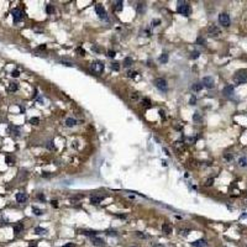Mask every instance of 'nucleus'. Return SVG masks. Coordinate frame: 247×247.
<instances>
[{
	"label": "nucleus",
	"mask_w": 247,
	"mask_h": 247,
	"mask_svg": "<svg viewBox=\"0 0 247 247\" xmlns=\"http://www.w3.org/2000/svg\"><path fill=\"white\" fill-rule=\"evenodd\" d=\"M203 88H204V87H203L202 83H195V84H193V87H191V90H193V91H200Z\"/></svg>",
	"instance_id": "19"
},
{
	"label": "nucleus",
	"mask_w": 247,
	"mask_h": 247,
	"mask_svg": "<svg viewBox=\"0 0 247 247\" xmlns=\"http://www.w3.org/2000/svg\"><path fill=\"white\" fill-rule=\"evenodd\" d=\"M47 148H48V150H53V148H55V145H53V141H50V142L47 143Z\"/></svg>",
	"instance_id": "41"
},
{
	"label": "nucleus",
	"mask_w": 247,
	"mask_h": 247,
	"mask_svg": "<svg viewBox=\"0 0 247 247\" xmlns=\"http://www.w3.org/2000/svg\"><path fill=\"white\" fill-rule=\"evenodd\" d=\"M177 11L179 12L180 15H184V16H189V14H190V6L188 5V4H187L185 1H178Z\"/></svg>",
	"instance_id": "2"
},
{
	"label": "nucleus",
	"mask_w": 247,
	"mask_h": 247,
	"mask_svg": "<svg viewBox=\"0 0 247 247\" xmlns=\"http://www.w3.org/2000/svg\"><path fill=\"white\" fill-rule=\"evenodd\" d=\"M197 43L198 45H202V46H205L206 45V41H205V38L204 37H202V36H199L197 38Z\"/></svg>",
	"instance_id": "25"
},
{
	"label": "nucleus",
	"mask_w": 247,
	"mask_h": 247,
	"mask_svg": "<svg viewBox=\"0 0 247 247\" xmlns=\"http://www.w3.org/2000/svg\"><path fill=\"white\" fill-rule=\"evenodd\" d=\"M200 119H202L200 114H199V112H195V114H194V120H195V121H198V120H200Z\"/></svg>",
	"instance_id": "45"
},
{
	"label": "nucleus",
	"mask_w": 247,
	"mask_h": 247,
	"mask_svg": "<svg viewBox=\"0 0 247 247\" xmlns=\"http://www.w3.org/2000/svg\"><path fill=\"white\" fill-rule=\"evenodd\" d=\"M106 56L107 57H111V58H112V57H115V52H114V51H107Z\"/></svg>",
	"instance_id": "46"
},
{
	"label": "nucleus",
	"mask_w": 247,
	"mask_h": 247,
	"mask_svg": "<svg viewBox=\"0 0 247 247\" xmlns=\"http://www.w3.org/2000/svg\"><path fill=\"white\" fill-rule=\"evenodd\" d=\"M46 232H47V230L43 229V227H40V226L35 229V234L36 235H46Z\"/></svg>",
	"instance_id": "21"
},
{
	"label": "nucleus",
	"mask_w": 247,
	"mask_h": 247,
	"mask_svg": "<svg viewBox=\"0 0 247 247\" xmlns=\"http://www.w3.org/2000/svg\"><path fill=\"white\" fill-rule=\"evenodd\" d=\"M224 157H225V159H226V161H232L234 156H232V155H230V153H225Z\"/></svg>",
	"instance_id": "35"
},
{
	"label": "nucleus",
	"mask_w": 247,
	"mask_h": 247,
	"mask_svg": "<svg viewBox=\"0 0 247 247\" xmlns=\"http://www.w3.org/2000/svg\"><path fill=\"white\" fill-rule=\"evenodd\" d=\"M115 9H116V11H121V10H122V1H118Z\"/></svg>",
	"instance_id": "31"
},
{
	"label": "nucleus",
	"mask_w": 247,
	"mask_h": 247,
	"mask_svg": "<svg viewBox=\"0 0 247 247\" xmlns=\"http://www.w3.org/2000/svg\"><path fill=\"white\" fill-rule=\"evenodd\" d=\"M136 10H137V12H138V14H143V12L146 11V5H145L143 3H142V4L140 3V4L137 5V9H136Z\"/></svg>",
	"instance_id": "20"
},
{
	"label": "nucleus",
	"mask_w": 247,
	"mask_h": 247,
	"mask_svg": "<svg viewBox=\"0 0 247 247\" xmlns=\"http://www.w3.org/2000/svg\"><path fill=\"white\" fill-rule=\"evenodd\" d=\"M9 130H11L15 136L20 135V130H19V127H15V126H9Z\"/></svg>",
	"instance_id": "26"
},
{
	"label": "nucleus",
	"mask_w": 247,
	"mask_h": 247,
	"mask_svg": "<svg viewBox=\"0 0 247 247\" xmlns=\"http://www.w3.org/2000/svg\"><path fill=\"white\" fill-rule=\"evenodd\" d=\"M45 48H46L45 45H42V46H40V47H38V50H45Z\"/></svg>",
	"instance_id": "53"
},
{
	"label": "nucleus",
	"mask_w": 247,
	"mask_h": 247,
	"mask_svg": "<svg viewBox=\"0 0 247 247\" xmlns=\"http://www.w3.org/2000/svg\"><path fill=\"white\" fill-rule=\"evenodd\" d=\"M195 103H197V98L194 95H191V98L189 99V104H190V105H195Z\"/></svg>",
	"instance_id": "34"
},
{
	"label": "nucleus",
	"mask_w": 247,
	"mask_h": 247,
	"mask_svg": "<svg viewBox=\"0 0 247 247\" xmlns=\"http://www.w3.org/2000/svg\"><path fill=\"white\" fill-rule=\"evenodd\" d=\"M62 247H74L73 243H66V245H63Z\"/></svg>",
	"instance_id": "49"
},
{
	"label": "nucleus",
	"mask_w": 247,
	"mask_h": 247,
	"mask_svg": "<svg viewBox=\"0 0 247 247\" xmlns=\"http://www.w3.org/2000/svg\"><path fill=\"white\" fill-rule=\"evenodd\" d=\"M214 184V178H210V179H208L206 180V183H205V185H213Z\"/></svg>",
	"instance_id": "43"
},
{
	"label": "nucleus",
	"mask_w": 247,
	"mask_h": 247,
	"mask_svg": "<svg viewBox=\"0 0 247 247\" xmlns=\"http://www.w3.org/2000/svg\"><path fill=\"white\" fill-rule=\"evenodd\" d=\"M107 235L110 236V235H112V236H116V234H114V231H109V232H106Z\"/></svg>",
	"instance_id": "51"
},
{
	"label": "nucleus",
	"mask_w": 247,
	"mask_h": 247,
	"mask_svg": "<svg viewBox=\"0 0 247 247\" xmlns=\"http://www.w3.org/2000/svg\"><path fill=\"white\" fill-rule=\"evenodd\" d=\"M159 62L163 63V64H164V63H167V62H168V55H167V53H163V55H161V57H159Z\"/></svg>",
	"instance_id": "24"
},
{
	"label": "nucleus",
	"mask_w": 247,
	"mask_h": 247,
	"mask_svg": "<svg viewBox=\"0 0 247 247\" xmlns=\"http://www.w3.org/2000/svg\"><path fill=\"white\" fill-rule=\"evenodd\" d=\"M191 246L193 247H206L208 246V242L205 241L204 238H200V240H197V241L191 242Z\"/></svg>",
	"instance_id": "11"
},
{
	"label": "nucleus",
	"mask_w": 247,
	"mask_h": 247,
	"mask_svg": "<svg viewBox=\"0 0 247 247\" xmlns=\"http://www.w3.org/2000/svg\"><path fill=\"white\" fill-rule=\"evenodd\" d=\"M66 125H67L68 127H73V126L77 125V120L74 118H68L67 120H66Z\"/></svg>",
	"instance_id": "18"
},
{
	"label": "nucleus",
	"mask_w": 247,
	"mask_h": 247,
	"mask_svg": "<svg viewBox=\"0 0 247 247\" xmlns=\"http://www.w3.org/2000/svg\"><path fill=\"white\" fill-rule=\"evenodd\" d=\"M12 19H14V22H19L24 19V11L20 10V9H12L11 11Z\"/></svg>",
	"instance_id": "7"
},
{
	"label": "nucleus",
	"mask_w": 247,
	"mask_h": 247,
	"mask_svg": "<svg viewBox=\"0 0 247 247\" xmlns=\"http://www.w3.org/2000/svg\"><path fill=\"white\" fill-rule=\"evenodd\" d=\"M37 198H38L40 200H42V202H45V200H46V198H45V195H43V194H38V195H37Z\"/></svg>",
	"instance_id": "47"
},
{
	"label": "nucleus",
	"mask_w": 247,
	"mask_h": 247,
	"mask_svg": "<svg viewBox=\"0 0 247 247\" xmlns=\"http://www.w3.org/2000/svg\"><path fill=\"white\" fill-rule=\"evenodd\" d=\"M132 58L131 57H126L125 59H124V67H130L131 64H132Z\"/></svg>",
	"instance_id": "23"
},
{
	"label": "nucleus",
	"mask_w": 247,
	"mask_h": 247,
	"mask_svg": "<svg viewBox=\"0 0 247 247\" xmlns=\"http://www.w3.org/2000/svg\"><path fill=\"white\" fill-rule=\"evenodd\" d=\"M199 55H200V53H199L198 51H194V52L191 53V58H193V59H197L198 57H199Z\"/></svg>",
	"instance_id": "40"
},
{
	"label": "nucleus",
	"mask_w": 247,
	"mask_h": 247,
	"mask_svg": "<svg viewBox=\"0 0 247 247\" xmlns=\"http://www.w3.org/2000/svg\"><path fill=\"white\" fill-rule=\"evenodd\" d=\"M131 247H135V246H131Z\"/></svg>",
	"instance_id": "55"
},
{
	"label": "nucleus",
	"mask_w": 247,
	"mask_h": 247,
	"mask_svg": "<svg viewBox=\"0 0 247 247\" xmlns=\"http://www.w3.org/2000/svg\"><path fill=\"white\" fill-rule=\"evenodd\" d=\"M17 88H19V87H17V84H16V83H14V82H12V83H10V85H9V90H10V91H16Z\"/></svg>",
	"instance_id": "28"
},
{
	"label": "nucleus",
	"mask_w": 247,
	"mask_h": 247,
	"mask_svg": "<svg viewBox=\"0 0 247 247\" xmlns=\"http://www.w3.org/2000/svg\"><path fill=\"white\" fill-rule=\"evenodd\" d=\"M162 231L166 234V235H169V234H172L173 229H172V226H171L169 224H163L162 225Z\"/></svg>",
	"instance_id": "17"
},
{
	"label": "nucleus",
	"mask_w": 247,
	"mask_h": 247,
	"mask_svg": "<svg viewBox=\"0 0 247 247\" xmlns=\"http://www.w3.org/2000/svg\"><path fill=\"white\" fill-rule=\"evenodd\" d=\"M79 234H82V235H85V236H89V237L98 235V232H96V231H94V230H80V231H79Z\"/></svg>",
	"instance_id": "14"
},
{
	"label": "nucleus",
	"mask_w": 247,
	"mask_h": 247,
	"mask_svg": "<svg viewBox=\"0 0 247 247\" xmlns=\"http://www.w3.org/2000/svg\"><path fill=\"white\" fill-rule=\"evenodd\" d=\"M155 85H156V88L159 89L161 91H167V89H168V84H167L166 79H163V78L156 79V80H155Z\"/></svg>",
	"instance_id": "4"
},
{
	"label": "nucleus",
	"mask_w": 247,
	"mask_h": 247,
	"mask_svg": "<svg viewBox=\"0 0 247 247\" xmlns=\"http://www.w3.org/2000/svg\"><path fill=\"white\" fill-rule=\"evenodd\" d=\"M238 166H240V167H247V157L238 158Z\"/></svg>",
	"instance_id": "22"
},
{
	"label": "nucleus",
	"mask_w": 247,
	"mask_h": 247,
	"mask_svg": "<svg viewBox=\"0 0 247 247\" xmlns=\"http://www.w3.org/2000/svg\"><path fill=\"white\" fill-rule=\"evenodd\" d=\"M136 74L137 73H136L135 71H130V72H127V77H129V78H135Z\"/></svg>",
	"instance_id": "33"
},
{
	"label": "nucleus",
	"mask_w": 247,
	"mask_h": 247,
	"mask_svg": "<svg viewBox=\"0 0 247 247\" xmlns=\"http://www.w3.org/2000/svg\"><path fill=\"white\" fill-rule=\"evenodd\" d=\"M110 67H111V69H114V71H119V69H120V66H119V63H112Z\"/></svg>",
	"instance_id": "37"
},
{
	"label": "nucleus",
	"mask_w": 247,
	"mask_h": 247,
	"mask_svg": "<svg viewBox=\"0 0 247 247\" xmlns=\"http://www.w3.org/2000/svg\"><path fill=\"white\" fill-rule=\"evenodd\" d=\"M42 175H43V177H50L51 174H48V172H43V173H42Z\"/></svg>",
	"instance_id": "52"
},
{
	"label": "nucleus",
	"mask_w": 247,
	"mask_h": 247,
	"mask_svg": "<svg viewBox=\"0 0 247 247\" xmlns=\"http://www.w3.org/2000/svg\"><path fill=\"white\" fill-rule=\"evenodd\" d=\"M219 22L220 25H222L224 27H229L231 24V20H230V16L226 14V12H222L219 15Z\"/></svg>",
	"instance_id": "5"
},
{
	"label": "nucleus",
	"mask_w": 247,
	"mask_h": 247,
	"mask_svg": "<svg viewBox=\"0 0 247 247\" xmlns=\"http://www.w3.org/2000/svg\"><path fill=\"white\" fill-rule=\"evenodd\" d=\"M136 236H137V237H140V238H147V237H148V236L145 235L143 232H136Z\"/></svg>",
	"instance_id": "38"
},
{
	"label": "nucleus",
	"mask_w": 247,
	"mask_h": 247,
	"mask_svg": "<svg viewBox=\"0 0 247 247\" xmlns=\"http://www.w3.org/2000/svg\"><path fill=\"white\" fill-rule=\"evenodd\" d=\"M234 82H235L236 84H242V83L247 82V71L246 69L237 71L235 73V75H234Z\"/></svg>",
	"instance_id": "1"
},
{
	"label": "nucleus",
	"mask_w": 247,
	"mask_h": 247,
	"mask_svg": "<svg viewBox=\"0 0 247 247\" xmlns=\"http://www.w3.org/2000/svg\"><path fill=\"white\" fill-rule=\"evenodd\" d=\"M32 211H34V214H35V215H37V216H40V215H42V214H43V211H42L41 209L36 208V206H32Z\"/></svg>",
	"instance_id": "27"
},
{
	"label": "nucleus",
	"mask_w": 247,
	"mask_h": 247,
	"mask_svg": "<svg viewBox=\"0 0 247 247\" xmlns=\"http://www.w3.org/2000/svg\"><path fill=\"white\" fill-rule=\"evenodd\" d=\"M11 75L14 77V78H17V77L20 75V72H19L17 69H15V71H12V72H11Z\"/></svg>",
	"instance_id": "39"
},
{
	"label": "nucleus",
	"mask_w": 247,
	"mask_h": 247,
	"mask_svg": "<svg viewBox=\"0 0 247 247\" xmlns=\"http://www.w3.org/2000/svg\"><path fill=\"white\" fill-rule=\"evenodd\" d=\"M101 200H103V197H98V195H91V197H90V203L94 204V205L100 204Z\"/></svg>",
	"instance_id": "15"
},
{
	"label": "nucleus",
	"mask_w": 247,
	"mask_h": 247,
	"mask_svg": "<svg viewBox=\"0 0 247 247\" xmlns=\"http://www.w3.org/2000/svg\"><path fill=\"white\" fill-rule=\"evenodd\" d=\"M46 11H47V14H52V12L55 11V7L52 5H47V7H46Z\"/></svg>",
	"instance_id": "32"
},
{
	"label": "nucleus",
	"mask_w": 247,
	"mask_h": 247,
	"mask_svg": "<svg viewBox=\"0 0 247 247\" xmlns=\"http://www.w3.org/2000/svg\"><path fill=\"white\" fill-rule=\"evenodd\" d=\"M131 98H132V99H134V100H136V99H137V98H138V95H137V93H134V94H132V96H131Z\"/></svg>",
	"instance_id": "50"
},
{
	"label": "nucleus",
	"mask_w": 247,
	"mask_h": 247,
	"mask_svg": "<svg viewBox=\"0 0 247 247\" xmlns=\"http://www.w3.org/2000/svg\"><path fill=\"white\" fill-rule=\"evenodd\" d=\"M28 247H36V242H35V243H31Z\"/></svg>",
	"instance_id": "54"
},
{
	"label": "nucleus",
	"mask_w": 247,
	"mask_h": 247,
	"mask_svg": "<svg viewBox=\"0 0 247 247\" xmlns=\"http://www.w3.org/2000/svg\"><path fill=\"white\" fill-rule=\"evenodd\" d=\"M22 230H24V224L22 222H17V224L14 226V234H15V235H19Z\"/></svg>",
	"instance_id": "16"
},
{
	"label": "nucleus",
	"mask_w": 247,
	"mask_h": 247,
	"mask_svg": "<svg viewBox=\"0 0 247 247\" xmlns=\"http://www.w3.org/2000/svg\"><path fill=\"white\" fill-rule=\"evenodd\" d=\"M30 124H32V125H38L40 119L38 118H31L30 119Z\"/></svg>",
	"instance_id": "29"
},
{
	"label": "nucleus",
	"mask_w": 247,
	"mask_h": 247,
	"mask_svg": "<svg viewBox=\"0 0 247 247\" xmlns=\"http://www.w3.org/2000/svg\"><path fill=\"white\" fill-rule=\"evenodd\" d=\"M77 52H78L80 56H84V55H85V51L83 50V48H80V47H79V48H77Z\"/></svg>",
	"instance_id": "42"
},
{
	"label": "nucleus",
	"mask_w": 247,
	"mask_h": 247,
	"mask_svg": "<svg viewBox=\"0 0 247 247\" xmlns=\"http://www.w3.org/2000/svg\"><path fill=\"white\" fill-rule=\"evenodd\" d=\"M90 241L96 247H101L105 245V241H104L103 238H100V237H96V236H91V237H90Z\"/></svg>",
	"instance_id": "9"
},
{
	"label": "nucleus",
	"mask_w": 247,
	"mask_h": 247,
	"mask_svg": "<svg viewBox=\"0 0 247 247\" xmlns=\"http://www.w3.org/2000/svg\"><path fill=\"white\" fill-rule=\"evenodd\" d=\"M208 32L211 36H219L220 34H221V31H220V28L218 27V26H215V25H210L208 27Z\"/></svg>",
	"instance_id": "10"
},
{
	"label": "nucleus",
	"mask_w": 247,
	"mask_h": 247,
	"mask_svg": "<svg viewBox=\"0 0 247 247\" xmlns=\"http://www.w3.org/2000/svg\"><path fill=\"white\" fill-rule=\"evenodd\" d=\"M27 200V194L26 193H17L16 194V202L20 203V204H22V203H25Z\"/></svg>",
	"instance_id": "12"
},
{
	"label": "nucleus",
	"mask_w": 247,
	"mask_h": 247,
	"mask_svg": "<svg viewBox=\"0 0 247 247\" xmlns=\"http://www.w3.org/2000/svg\"><path fill=\"white\" fill-rule=\"evenodd\" d=\"M189 232H190V231L187 230V229H184V230H179V234L180 235H183V236H188L189 235Z\"/></svg>",
	"instance_id": "36"
},
{
	"label": "nucleus",
	"mask_w": 247,
	"mask_h": 247,
	"mask_svg": "<svg viewBox=\"0 0 247 247\" xmlns=\"http://www.w3.org/2000/svg\"><path fill=\"white\" fill-rule=\"evenodd\" d=\"M95 11H96V15L100 17L101 20H107V14H106V10H105V7L103 5H100V4H98V5L95 6Z\"/></svg>",
	"instance_id": "6"
},
{
	"label": "nucleus",
	"mask_w": 247,
	"mask_h": 247,
	"mask_svg": "<svg viewBox=\"0 0 247 247\" xmlns=\"http://www.w3.org/2000/svg\"><path fill=\"white\" fill-rule=\"evenodd\" d=\"M5 161H6V164H7V166H12V164H14V158L12 157H9V156H7V157L5 158Z\"/></svg>",
	"instance_id": "30"
},
{
	"label": "nucleus",
	"mask_w": 247,
	"mask_h": 247,
	"mask_svg": "<svg viewBox=\"0 0 247 247\" xmlns=\"http://www.w3.org/2000/svg\"><path fill=\"white\" fill-rule=\"evenodd\" d=\"M90 69H91V72L94 74H96V75H99V74L103 73V71H104V63L101 61H95L93 62L91 64H90Z\"/></svg>",
	"instance_id": "3"
},
{
	"label": "nucleus",
	"mask_w": 247,
	"mask_h": 247,
	"mask_svg": "<svg viewBox=\"0 0 247 247\" xmlns=\"http://www.w3.org/2000/svg\"><path fill=\"white\" fill-rule=\"evenodd\" d=\"M202 84H203V87H205V88H208V89H211V88H214V85H215V82H214L213 77H205V78L203 79Z\"/></svg>",
	"instance_id": "8"
},
{
	"label": "nucleus",
	"mask_w": 247,
	"mask_h": 247,
	"mask_svg": "<svg viewBox=\"0 0 247 247\" xmlns=\"http://www.w3.org/2000/svg\"><path fill=\"white\" fill-rule=\"evenodd\" d=\"M222 94L226 96H231L234 94V87L232 85H226L224 88V90H222Z\"/></svg>",
	"instance_id": "13"
},
{
	"label": "nucleus",
	"mask_w": 247,
	"mask_h": 247,
	"mask_svg": "<svg viewBox=\"0 0 247 247\" xmlns=\"http://www.w3.org/2000/svg\"><path fill=\"white\" fill-rule=\"evenodd\" d=\"M158 24H161V20H155L153 21V26H158Z\"/></svg>",
	"instance_id": "48"
},
{
	"label": "nucleus",
	"mask_w": 247,
	"mask_h": 247,
	"mask_svg": "<svg viewBox=\"0 0 247 247\" xmlns=\"http://www.w3.org/2000/svg\"><path fill=\"white\" fill-rule=\"evenodd\" d=\"M142 103H143L146 106H151V101L148 100V99H143V100H142Z\"/></svg>",
	"instance_id": "44"
}]
</instances>
